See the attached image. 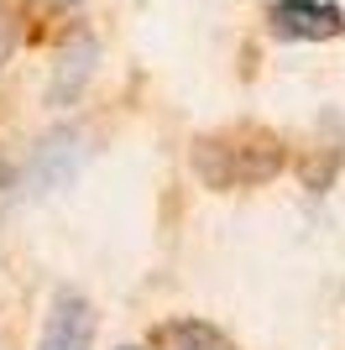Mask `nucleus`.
<instances>
[{
    "instance_id": "obj_2",
    "label": "nucleus",
    "mask_w": 345,
    "mask_h": 350,
    "mask_svg": "<svg viewBox=\"0 0 345 350\" xmlns=\"http://www.w3.org/2000/svg\"><path fill=\"white\" fill-rule=\"evenodd\" d=\"M267 27L283 42H335L345 37V11L335 0H272Z\"/></svg>"
},
{
    "instance_id": "obj_7",
    "label": "nucleus",
    "mask_w": 345,
    "mask_h": 350,
    "mask_svg": "<svg viewBox=\"0 0 345 350\" xmlns=\"http://www.w3.org/2000/svg\"><path fill=\"white\" fill-rule=\"evenodd\" d=\"M120 350H146V345H120Z\"/></svg>"
},
{
    "instance_id": "obj_3",
    "label": "nucleus",
    "mask_w": 345,
    "mask_h": 350,
    "mask_svg": "<svg viewBox=\"0 0 345 350\" xmlns=\"http://www.w3.org/2000/svg\"><path fill=\"white\" fill-rule=\"evenodd\" d=\"M94 329H100V314L79 288H58L53 308L42 319V340L37 350H94Z\"/></svg>"
},
{
    "instance_id": "obj_1",
    "label": "nucleus",
    "mask_w": 345,
    "mask_h": 350,
    "mask_svg": "<svg viewBox=\"0 0 345 350\" xmlns=\"http://www.w3.org/2000/svg\"><path fill=\"white\" fill-rule=\"evenodd\" d=\"M288 146L261 126H225V131H209L194 142L188 152V167L204 189L215 193H235V189H261L283 173Z\"/></svg>"
},
{
    "instance_id": "obj_5",
    "label": "nucleus",
    "mask_w": 345,
    "mask_h": 350,
    "mask_svg": "<svg viewBox=\"0 0 345 350\" xmlns=\"http://www.w3.org/2000/svg\"><path fill=\"white\" fill-rule=\"evenodd\" d=\"M11 53H16V11L0 0V63L11 58Z\"/></svg>"
},
{
    "instance_id": "obj_6",
    "label": "nucleus",
    "mask_w": 345,
    "mask_h": 350,
    "mask_svg": "<svg viewBox=\"0 0 345 350\" xmlns=\"http://www.w3.org/2000/svg\"><path fill=\"white\" fill-rule=\"evenodd\" d=\"M47 5H53V11H73V5H79V0H47Z\"/></svg>"
},
{
    "instance_id": "obj_4",
    "label": "nucleus",
    "mask_w": 345,
    "mask_h": 350,
    "mask_svg": "<svg viewBox=\"0 0 345 350\" xmlns=\"http://www.w3.org/2000/svg\"><path fill=\"white\" fill-rule=\"evenodd\" d=\"M146 350H235V340H230L220 324L183 314V319L157 324V329H152V345H146Z\"/></svg>"
}]
</instances>
